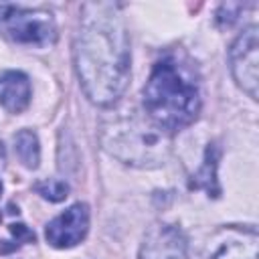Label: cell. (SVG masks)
Instances as JSON below:
<instances>
[{
	"instance_id": "8fae6325",
	"label": "cell",
	"mask_w": 259,
	"mask_h": 259,
	"mask_svg": "<svg viewBox=\"0 0 259 259\" xmlns=\"http://www.w3.org/2000/svg\"><path fill=\"white\" fill-rule=\"evenodd\" d=\"M214 150L212 148H208L206 150V158H204V164H202V168H200V172L194 176L196 180V186H202V188H206V192L210 194L212 192V196H217L219 194V186H217V176H214V168H217V158H214V154H212Z\"/></svg>"
},
{
	"instance_id": "277c9868",
	"label": "cell",
	"mask_w": 259,
	"mask_h": 259,
	"mask_svg": "<svg viewBox=\"0 0 259 259\" xmlns=\"http://www.w3.org/2000/svg\"><path fill=\"white\" fill-rule=\"evenodd\" d=\"M0 32L18 45L30 47H47L57 38L55 18L49 10L4 2H0Z\"/></svg>"
},
{
	"instance_id": "ba28073f",
	"label": "cell",
	"mask_w": 259,
	"mask_h": 259,
	"mask_svg": "<svg viewBox=\"0 0 259 259\" xmlns=\"http://www.w3.org/2000/svg\"><path fill=\"white\" fill-rule=\"evenodd\" d=\"M30 101V81L22 71L0 73V105L10 113H20Z\"/></svg>"
},
{
	"instance_id": "3957f363",
	"label": "cell",
	"mask_w": 259,
	"mask_h": 259,
	"mask_svg": "<svg viewBox=\"0 0 259 259\" xmlns=\"http://www.w3.org/2000/svg\"><path fill=\"white\" fill-rule=\"evenodd\" d=\"M101 144L113 158L140 168H156L170 156V136L152 119L138 115L109 123L101 134Z\"/></svg>"
},
{
	"instance_id": "7c38bea8",
	"label": "cell",
	"mask_w": 259,
	"mask_h": 259,
	"mask_svg": "<svg viewBox=\"0 0 259 259\" xmlns=\"http://www.w3.org/2000/svg\"><path fill=\"white\" fill-rule=\"evenodd\" d=\"M36 190L38 194H42L45 198L57 202V200H63L69 192V186L63 182V180H45V182H38L36 184Z\"/></svg>"
},
{
	"instance_id": "30bf717a",
	"label": "cell",
	"mask_w": 259,
	"mask_h": 259,
	"mask_svg": "<svg viewBox=\"0 0 259 259\" xmlns=\"http://www.w3.org/2000/svg\"><path fill=\"white\" fill-rule=\"evenodd\" d=\"M14 150L18 160L26 168H36L40 162V148H38V138L30 130H20L14 138Z\"/></svg>"
},
{
	"instance_id": "8992f818",
	"label": "cell",
	"mask_w": 259,
	"mask_h": 259,
	"mask_svg": "<svg viewBox=\"0 0 259 259\" xmlns=\"http://www.w3.org/2000/svg\"><path fill=\"white\" fill-rule=\"evenodd\" d=\"M87 231H89V208L87 204L77 202L47 225L45 237L53 247L69 249L81 243Z\"/></svg>"
},
{
	"instance_id": "52a82bcc",
	"label": "cell",
	"mask_w": 259,
	"mask_h": 259,
	"mask_svg": "<svg viewBox=\"0 0 259 259\" xmlns=\"http://www.w3.org/2000/svg\"><path fill=\"white\" fill-rule=\"evenodd\" d=\"M140 259H188L186 239L172 225H154L142 243Z\"/></svg>"
},
{
	"instance_id": "6da1fadb",
	"label": "cell",
	"mask_w": 259,
	"mask_h": 259,
	"mask_svg": "<svg viewBox=\"0 0 259 259\" xmlns=\"http://www.w3.org/2000/svg\"><path fill=\"white\" fill-rule=\"evenodd\" d=\"M75 67L93 103L109 105L123 95L130 81V38L117 4H83L75 36Z\"/></svg>"
},
{
	"instance_id": "7a4b0ae2",
	"label": "cell",
	"mask_w": 259,
	"mask_h": 259,
	"mask_svg": "<svg viewBox=\"0 0 259 259\" xmlns=\"http://www.w3.org/2000/svg\"><path fill=\"white\" fill-rule=\"evenodd\" d=\"M144 107L148 117L166 134L192 123L200 111V93L190 75L172 59L154 65L144 85Z\"/></svg>"
},
{
	"instance_id": "4fadbf2b",
	"label": "cell",
	"mask_w": 259,
	"mask_h": 259,
	"mask_svg": "<svg viewBox=\"0 0 259 259\" xmlns=\"http://www.w3.org/2000/svg\"><path fill=\"white\" fill-rule=\"evenodd\" d=\"M0 194H2V182H0Z\"/></svg>"
},
{
	"instance_id": "5b68a950",
	"label": "cell",
	"mask_w": 259,
	"mask_h": 259,
	"mask_svg": "<svg viewBox=\"0 0 259 259\" xmlns=\"http://www.w3.org/2000/svg\"><path fill=\"white\" fill-rule=\"evenodd\" d=\"M231 71L237 85L251 97L257 99L259 91V28L257 24L247 26L229 51Z\"/></svg>"
},
{
	"instance_id": "9c48e42d",
	"label": "cell",
	"mask_w": 259,
	"mask_h": 259,
	"mask_svg": "<svg viewBox=\"0 0 259 259\" xmlns=\"http://www.w3.org/2000/svg\"><path fill=\"white\" fill-rule=\"evenodd\" d=\"M212 259H259V249H257V235L251 233L249 237H237L227 243H223Z\"/></svg>"
}]
</instances>
